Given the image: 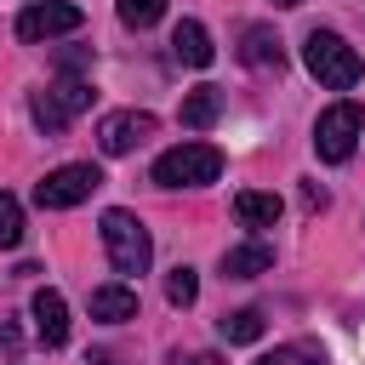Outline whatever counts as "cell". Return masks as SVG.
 Masks as SVG:
<instances>
[{
	"label": "cell",
	"mask_w": 365,
	"mask_h": 365,
	"mask_svg": "<svg viewBox=\"0 0 365 365\" xmlns=\"http://www.w3.org/2000/svg\"><path fill=\"white\" fill-rule=\"evenodd\" d=\"M302 63H308V74H314L319 86H331V91H354L359 74H365L359 51H354L342 34H331V29H308V40H302Z\"/></svg>",
	"instance_id": "obj_1"
},
{
	"label": "cell",
	"mask_w": 365,
	"mask_h": 365,
	"mask_svg": "<svg viewBox=\"0 0 365 365\" xmlns=\"http://www.w3.org/2000/svg\"><path fill=\"white\" fill-rule=\"evenodd\" d=\"M222 177V154L211 143H177L154 160V182L160 188H205Z\"/></svg>",
	"instance_id": "obj_2"
},
{
	"label": "cell",
	"mask_w": 365,
	"mask_h": 365,
	"mask_svg": "<svg viewBox=\"0 0 365 365\" xmlns=\"http://www.w3.org/2000/svg\"><path fill=\"white\" fill-rule=\"evenodd\" d=\"M91 80H80V74H63V80H51L46 91H34L29 97V114H34V125L46 131V137H63V125L80 114V108H91Z\"/></svg>",
	"instance_id": "obj_3"
},
{
	"label": "cell",
	"mask_w": 365,
	"mask_h": 365,
	"mask_svg": "<svg viewBox=\"0 0 365 365\" xmlns=\"http://www.w3.org/2000/svg\"><path fill=\"white\" fill-rule=\"evenodd\" d=\"M359 131H365V108H359L354 97H342V103H331V108L314 120V154H319L325 165H342V160L354 154Z\"/></svg>",
	"instance_id": "obj_4"
},
{
	"label": "cell",
	"mask_w": 365,
	"mask_h": 365,
	"mask_svg": "<svg viewBox=\"0 0 365 365\" xmlns=\"http://www.w3.org/2000/svg\"><path fill=\"white\" fill-rule=\"evenodd\" d=\"M103 245H108V262L120 274H143L154 262V240L131 211H103Z\"/></svg>",
	"instance_id": "obj_5"
},
{
	"label": "cell",
	"mask_w": 365,
	"mask_h": 365,
	"mask_svg": "<svg viewBox=\"0 0 365 365\" xmlns=\"http://www.w3.org/2000/svg\"><path fill=\"white\" fill-rule=\"evenodd\" d=\"M103 188V171L97 165H57V171H46L40 182H34V205H46V211H68V205H80V200H91Z\"/></svg>",
	"instance_id": "obj_6"
},
{
	"label": "cell",
	"mask_w": 365,
	"mask_h": 365,
	"mask_svg": "<svg viewBox=\"0 0 365 365\" xmlns=\"http://www.w3.org/2000/svg\"><path fill=\"white\" fill-rule=\"evenodd\" d=\"M80 23H86L80 6H68V0H34V6L17 17V40L40 46V40H57V34H74Z\"/></svg>",
	"instance_id": "obj_7"
},
{
	"label": "cell",
	"mask_w": 365,
	"mask_h": 365,
	"mask_svg": "<svg viewBox=\"0 0 365 365\" xmlns=\"http://www.w3.org/2000/svg\"><path fill=\"white\" fill-rule=\"evenodd\" d=\"M143 137H154V114H143V108H120V114H108L97 125V148L103 154H131Z\"/></svg>",
	"instance_id": "obj_8"
},
{
	"label": "cell",
	"mask_w": 365,
	"mask_h": 365,
	"mask_svg": "<svg viewBox=\"0 0 365 365\" xmlns=\"http://www.w3.org/2000/svg\"><path fill=\"white\" fill-rule=\"evenodd\" d=\"M29 314H34V336H40L46 348H63V342H68V302H63L51 285H46V291H34Z\"/></svg>",
	"instance_id": "obj_9"
},
{
	"label": "cell",
	"mask_w": 365,
	"mask_h": 365,
	"mask_svg": "<svg viewBox=\"0 0 365 365\" xmlns=\"http://www.w3.org/2000/svg\"><path fill=\"white\" fill-rule=\"evenodd\" d=\"M171 51H177V63H188V68H205V63L217 57V46H211L205 23H194V17H182V23L171 29Z\"/></svg>",
	"instance_id": "obj_10"
},
{
	"label": "cell",
	"mask_w": 365,
	"mask_h": 365,
	"mask_svg": "<svg viewBox=\"0 0 365 365\" xmlns=\"http://www.w3.org/2000/svg\"><path fill=\"white\" fill-rule=\"evenodd\" d=\"M240 63H251V68H274V74H279V63H285L279 34H274L268 23H251V29H245V40H240Z\"/></svg>",
	"instance_id": "obj_11"
},
{
	"label": "cell",
	"mask_w": 365,
	"mask_h": 365,
	"mask_svg": "<svg viewBox=\"0 0 365 365\" xmlns=\"http://www.w3.org/2000/svg\"><path fill=\"white\" fill-rule=\"evenodd\" d=\"M91 319H103V325L137 319V291H131V285H97V291H91Z\"/></svg>",
	"instance_id": "obj_12"
},
{
	"label": "cell",
	"mask_w": 365,
	"mask_h": 365,
	"mask_svg": "<svg viewBox=\"0 0 365 365\" xmlns=\"http://www.w3.org/2000/svg\"><path fill=\"white\" fill-rule=\"evenodd\" d=\"M268 268H274V245H262V240L222 251V274H228V279H257V274H268Z\"/></svg>",
	"instance_id": "obj_13"
},
{
	"label": "cell",
	"mask_w": 365,
	"mask_h": 365,
	"mask_svg": "<svg viewBox=\"0 0 365 365\" xmlns=\"http://www.w3.org/2000/svg\"><path fill=\"white\" fill-rule=\"evenodd\" d=\"M279 194H262V188H245V194H234V217L245 222V228H274L279 222Z\"/></svg>",
	"instance_id": "obj_14"
},
{
	"label": "cell",
	"mask_w": 365,
	"mask_h": 365,
	"mask_svg": "<svg viewBox=\"0 0 365 365\" xmlns=\"http://www.w3.org/2000/svg\"><path fill=\"white\" fill-rule=\"evenodd\" d=\"M217 114H222V91H217V86H194V91L182 97V108H177V120H182L188 131H205Z\"/></svg>",
	"instance_id": "obj_15"
},
{
	"label": "cell",
	"mask_w": 365,
	"mask_h": 365,
	"mask_svg": "<svg viewBox=\"0 0 365 365\" xmlns=\"http://www.w3.org/2000/svg\"><path fill=\"white\" fill-rule=\"evenodd\" d=\"M262 325H268V319H262V308H234V314H222V319H217V331H222V342H228V348H234V342H257V336H262Z\"/></svg>",
	"instance_id": "obj_16"
},
{
	"label": "cell",
	"mask_w": 365,
	"mask_h": 365,
	"mask_svg": "<svg viewBox=\"0 0 365 365\" xmlns=\"http://www.w3.org/2000/svg\"><path fill=\"white\" fill-rule=\"evenodd\" d=\"M11 245H23V205L11 194H0V251H11Z\"/></svg>",
	"instance_id": "obj_17"
},
{
	"label": "cell",
	"mask_w": 365,
	"mask_h": 365,
	"mask_svg": "<svg viewBox=\"0 0 365 365\" xmlns=\"http://www.w3.org/2000/svg\"><path fill=\"white\" fill-rule=\"evenodd\" d=\"M160 11H165V0H120L125 29H148V23H160Z\"/></svg>",
	"instance_id": "obj_18"
},
{
	"label": "cell",
	"mask_w": 365,
	"mask_h": 365,
	"mask_svg": "<svg viewBox=\"0 0 365 365\" xmlns=\"http://www.w3.org/2000/svg\"><path fill=\"white\" fill-rule=\"evenodd\" d=\"M165 297H171L177 308H188V302L200 297V279H194V268H171V279H165Z\"/></svg>",
	"instance_id": "obj_19"
},
{
	"label": "cell",
	"mask_w": 365,
	"mask_h": 365,
	"mask_svg": "<svg viewBox=\"0 0 365 365\" xmlns=\"http://www.w3.org/2000/svg\"><path fill=\"white\" fill-rule=\"evenodd\" d=\"M257 365H319V359H308L302 348H274V354H262Z\"/></svg>",
	"instance_id": "obj_20"
},
{
	"label": "cell",
	"mask_w": 365,
	"mask_h": 365,
	"mask_svg": "<svg viewBox=\"0 0 365 365\" xmlns=\"http://www.w3.org/2000/svg\"><path fill=\"white\" fill-rule=\"evenodd\" d=\"M302 205H308V211H319V205H325V188H314V182H308V188H302Z\"/></svg>",
	"instance_id": "obj_21"
},
{
	"label": "cell",
	"mask_w": 365,
	"mask_h": 365,
	"mask_svg": "<svg viewBox=\"0 0 365 365\" xmlns=\"http://www.w3.org/2000/svg\"><path fill=\"white\" fill-rule=\"evenodd\" d=\"M188 365H217V354H194V359H188Z\"/></svg>",
	"instance_id": "obj_22"
},
{
	"label": "cell",
	"mask_w": 365,
	"mask_h": 365,
	"mask_svg": "<svg viewBox=\"0 0 365 365\" xmlns=\"http://www.w3.org/2000/svg\"><path fill=\"white\" fill-rule=\"evenodd\" d=\"M274 6H302V0H274Z\"/></svg>",
	"instance_id": "obj_23"
}]
</instances>
